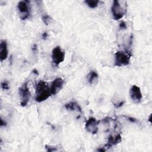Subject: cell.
Returning a JSON list of instances; mask_svg holds the SVG:
<instances>
[{
  "label": "cell",
  "instance_id": "obj_1",
  "mask_svg": "<svg viewBox=\"0 0 152 152\" xmlns=\"http://www.w3.org/2000/svg\"><path fill=\"white\" fill-rule=\"evenodd\" d=\"M50 87L45 81H39L36 86V101L40 103L45 101L51 96Z\"/></svg>",
  "mask_w": 152,
  "mask_h": 152
},
{
  "label": "cell",
  "instance_id": "obj_2",
  "mask_svg": "<svg viewBox=\"0 0 152 152\" xmlns=\"http://www.w3.org/2000/svg\"><path fill=\"white\" fill-rule=\"evenodd\" d=\"M20 104L23 107L27 106L31 97V93L28 87V83L26 82L18 89Z\"/></svg>",
  "mask_w": 152,
  "mask_h": 152
},
{
  "label": "cell",
  "instance_id": "obj_3",
  "mask_svg": "<svg viewBox=\"0 0 152 152\" xmlns=\"http://www.w3.org/2000/svg\"><path fill=\"white\" fill-rule=\"evenodd\" d=\"M111 12L113 19L119 20L124 16L126 10L122 6L120 1H114L111 7Z\"/></svg>",
  "mask_w": 152,
  "mask_h": 152
},
{
  "label": "cell",
  "instance_id": "obj_4",
  "mask_svg": "<svg viewBox=\"0 0 152 152\" xmlns=\"http://www.w3.org/2000/svg\"><path fill=\"white\" fill-rule=\"evenodd\" d=\"M130 62V56L128 53L118 51L115 54V65L117 66L128 65Z\"/></svg>",
  "mask_w": 152,
  "mask_h": 152
},
{
  "label": "cell",
  "instance_id": "obj_5",
  "mask_svg": "<svg viewBox=\"0 0 152 152\" xmlns=\"http://www.w3.org/2000/svg\"><path fill=\"white\" fill-rule=\"evenodd\" d=\"M51 56L53 63L56 66H58L64 61L65 52L59 46H57L52 49Z\"/></svg>",
  "mask_w": 152,
  "mask_h": 152
},
{
  "label": "cell",
  "instance_id": "obj_6",
  "mask_svg": "<svg viewBox=\"0 0 152 152\" xmlns=\"http://www.w3.org/2000/svg\"><path fill=\"white\" fill-rule=\"evenodd\" d=\"M17 10L18 11L20 17L22 20H26L30 15V5L29 2L26 1H21L18 3Z\"/></svg>",
  "mask_w": 152,
  "mask_h": 152
},
{
  "label": "cell",
  "instance_id": "obj_7",
  "mask_svg": "<svg viewBox=\"0 0 152 152\" xmlns=\"http://www.w3.org/2000/svg\"><path fill=\"white\" fill-rule=\"evenodd\" d=\"M99 122L94 117L89 118L86 122L85 128L90 133L96 134L98 132Z\"/></svg>",
  "mask_w": 152,
  "mask_h": 152
},
{
  "label": "cell",
  "instance_id": "obj_8",
  "mask_svg": "<svg viewBox=\"0 0 152 152\" xmlns=\"http://www.w3.org/2000/svg\"><path fill=\"white\" fill-rule=\"evenodd\" d=\"M129 95L132 100L135 103H140L142 98L141 90L140 88L136 85H132L130 88Z\"/></svg>",
  "mask_w": 152,
  "mask_h": 152
},
{
  "label": "cell",
  "instance_id": "obj_9",
  "mask_svg": "<svg viewBox=\"0 0 152 152\" xmlns=\"http://www.w3.org/2000/svg\"><path fill=\"white\" fill-rule=\"evenodd\" d=\"M64 84V80L61 77L56 78L52 83L50 87V93L52 95L56 94L63 87Z\"/></svg>",
  "mask_w": 152,
  "mask_h": 152
},
{
  "label": "cell",
  "instance_id": "obj_10",
  "mask_svg": "<svg viewBox=\"0 0 152 152\" xmlns=\"http://www.w3.org/2000/svg\"><path fill=\"white\" fill-rule=\"evenodd\" d=\"M8 55L7 42L5 40H2L0 43V60L1 62L5 61Z\"/></svg>",
  "mask_w": 152,
  "mask_h": 152
},
{
  "label": "cell",
  "instance_id": "obj_11",
  "mask_svg": "<svg viewBox=\"0 0 152 152\" xmlns=\"http://www.w3.org/2000/svg\"><path fill=\"white\" fill-rule=\"evenodd\" d=\"M122 141V137L120 134H116L115 135H110L108 137L107 143L105 145L107 147H110L112 145H115Z\"/></svg>",
  "mask_w": 152,
  "mask_h": 152
},
{
  "label": "cell",
  "instance_id": "obj_12",
  "mask_svg": "<svg viewBox=\"0 0 152 152\" xmlns=\"http://www.w3.org/2000/svg\"><path fill=\"white\" fill-rule=\"evenodd\" d=\"M87 81L91 85H96L99 81V75L95 71H91L87 75Z\"/></svg>",
  "mask_w": 152,
  "mask_h": 152
},
{
  "label": "cell",
  "instance_id": "obj_13",
  "mask_svg": "<svg viewBox=\"0 0 152 152\" xmlns=\"http://www.w3.org/2000/svg\"><path fill=\"white\" fill-rule=\"evenodd\" d=\"M65 107L68 110L76 111L78 112H81L82 111L81 106L75 102H70L69 103L65 104Z\"/></svg>",
  "mask_w": 152,
  "mask_h": 152
},
{
  "label": "cell",
  "instance_id": "obj_14",
  "mask_svg": "<svg viewBox=\"0 0 152 152\" xmlns=\"http://www.w3.org/2000/svg\"><path fill=\"white\" fill-rule=\"evenodd\" d=\"M84 2L90 8H96L98 6L99 3L100 2L99 1H96V0H87V1H85Z\"/></svg>",
  "mask_w": 152,
  "mask_h": 152
},
{
  "label": "cell",
  "instance_id": "obj_15",
  "mask_svg": "<svg viewBox=\"0 0 152 152\" xmlns=\"http://www.w3.org/2000/svg\"><path fill=\"white\" fill-rule=\"evenodd\" d=\"M42 20H43V23L46 25H48L51 21V17L49 15H45L43 16Z\"/></svg>",
  "mask_w": 152,
  "mask_h": 152
},
{
  "label": "cell",
  "instance_id": "obj_16",
  "mask_svg": "<svg viewBox=\"0 0 152 152\" xmlns=\"http://www.w3.org/2000/svg\"><path fill=\"white\" fill-rule=\"evenodd\" d=\"M1 87L3 90H8L9 89V86H8V83L7 81H3L1 83Z\"/></svg>",
  "mask_w": 152,
  "mask_h": 152
},
{
  "label": "cell",
  "instance_id": "obj_17",
  "mask_svg": "<svg viewBox=\"0 0 152 152\" xmlns=\"http://www.w3.org/2000/svg\"><path fill=\"white\" fill-rule=\"evenodd\" d=\"M119 27H120V28H122V29H125V28H126V25L125 23L123 21V22H121V23H120Z\"/></svg>",
  "mask_w": 152,
  "mask_h": 152
},
{
  "label": "cell",
  "instance_id": "obj_18",
  "mask_svg": "<svg viewBox=\"0 0 152 152\" xmlns=\"http://www.w3.org/2000/svg\"><path fill=\"white\" fill-rule=\"evenodd\" d=\"M47 146V145H46ZM48 147H46L47 151H55L56 149L55 148V147H49V146H47Z\"/></svg>",
  "mask_w": 152,
  "mask_h": 152
},
{
  "label": "cell",
  "instance_id": "obj_19",
  "mask_svg": "<svg viewBox=\"0 0 152 152\" xmlns=\"http://www.w3.org/2000/svg\"><path fill=\"white\" fill-rule=\"evenodd\" d=\"M5 126V125H6V124H5V122H4V121L2 120V118H1V126Z\"/></svg>",
  "mask_w": 152,
  "mask_h": 152
},
{
  "label": "cell",
  "instance_id": "obj_20",
  "mask_svg": "<svg viewBox=\"0 0 152 152\" xmlns=\"http://www.w3.org/2000/svg\"><path fill=\"white\" fill-rule=\"evenodd\" d=\"M47 34L46 33H43V34H42V37H43V38H46V37H47Z\"/></svg>",
  "mask_w": 152,
  "mask_h": 152
}]
</instances>
